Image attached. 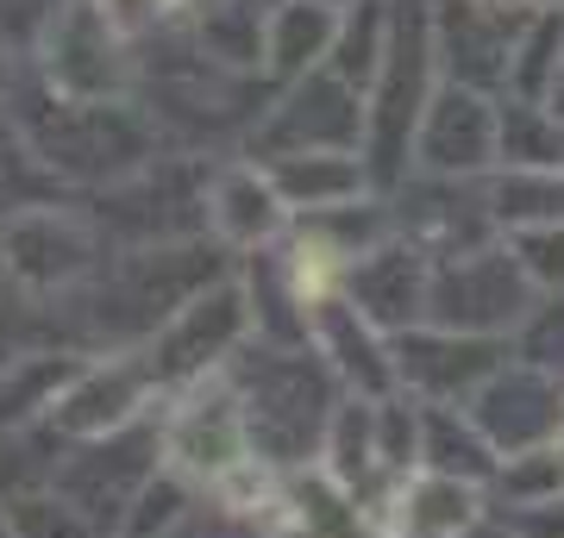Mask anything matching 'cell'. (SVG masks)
Wrapping results in <instances>:
<instances>
[{"instance_id":"obj_1","label":"cell","mask_w":564,"mask_h":538,"mask_svg":"<svg viewBox=\"0 0 564 538\" xmlns=\"http://www.w3.org/2000/svg\"><path fill=\"white\" fill-rule=\"evenodd\" d=\"M163 451H170V463H176V470H188V476L226 482L239 463H251V458H245V414L226 395L188 400V407L170 419Z\"/></svg>"},{"instance_id":"obj_2","label":"cell","mask_w":564,"mask_h":538,"mask_svg":"<svg viewBox=\"0 0 564 538\" xmlns=\"http://www.w3.org/2000/svg\"><path fill=\"white\" fill-rule=\"evenodd\" d=\"M239 326H245V314H239V295H232V288L188 300V307L170 319V332H163V344H158V376H188V370L214 363L226 344L239 339Z\"/></svg>"},{"instance_id":"obj_3","label":"cell","mask_w":564,"mask_h":538,"mask_svg":"<svg viewBox=\"0 0 564 538\" xmlns=\"http://www.w3.org/2000/svg\"><path fill=\"white\" fill-rule=\"evenodd\" d=\"M489 139H496V125H489L484 100L477 95H445L433 113H426V132H421V157L433 169H470V163L489 157Z\"/></svg>"},{"instance_id":"obj_4","label":"cell","mask_w":564,"mask_h":538,"mask_svg":"<svg viewBox=\"0 0 564 538\" xmlns=\"http://www.w3.org/2000/svg\"><path fill=\"white\" fill-rule=\"evenodd\" d=\"M63 419V432H120L139 414V376L113 370V376H76V388L51 407Z\"/></svg>"},{"instance_id":"obj_5","label":"cell","mask_w":564,"mask_h":538,"mask_svg":"<svg viewBox=\"0 0 564 538\" xmlns=\"http://www.w3.org/2000/svg\"><path fill=\"white\" fill-rule=\"evenodd\" d=\"M402 538H458L470 526V488L458 476H421L395 514Z\"/></svg>"},{"instance_id":"obj_6","label":"cell","mask_w":564,"mask_h":538,"mask_svg":"<svg viewBox=\"0 0 564 538\" xmlns=\"http://www.w3.org/2000/svg\"><path fill=\"white\" fill-rule=\"evenodd\" d=\"M76 363L69 358H20L0 376V426H20L39 407H57V388H76Z\"/></svg>"},{"instance_id":"obj_7","label":"cell","mask_w":564,"mask_h":538,"mask_svg":"<svg viewBox=\"0 0 564 538\" xmlns=\"http://www.w3.org/2000/svg\"><path fill=\"white\" fill-rule=\"evenodd\" d=\"M276 195L295 207H339L345 195H358V169L345 163V151H307L276 169Z\"/></svg>"},{"instance_id":"obj_8","label":"cell","mask_w":564,"mask_h":538,"mask_svg":"<svg viewBox=\"0 0 564 538\" xmlns=\"http://www.w3.org/2000/svg\"><path fill=\"white\" fill-rule=\"evenodd\" d=\"M358 307L370 319H402L421 307V263H408V251H383L358 270Z\"/></svg>"},{"instance_id":"obj_9","label":"cell","mask_w":564,"mask_h":538,"mask_svg":"<svg viewBox=\"0 0 564 538\" xmlns=\"http://www.w3.org/2000/svg\"><path fill=\"white\" fill-rule=\"evenodd\" d=\"M214 220H220L226 239H263L270 226H276V182L251 176V169H239V176L220 182V195H214Z\"/></svg>"},{"instance_id":"obj_10","label":"cell","mask_w":564,"mask_h":538,"mask_svg":"<svg viewBox=\"0 0 564 538\" xmlns=\"http://www.w3.org/2000/svg\"><path fill=\"white\" fill-rule=\"evenodd\" d=\"M326 44H333V13L314 7V0L282 7L276 25H270V63H276L282 76H289V69H302V63H314Z\"/></svg>"},{"instance_id":"obj_11","label":"cell","mask_w":564,"mask_h":538,"mask_svg":"<svg viewBox=\"0 0 564 538\" xmlns=\"http://www.w3.org/2000/svg\"><path fill=\"white\" fill-rule=\"evenodd\" d=\"M484 276H489V263H458V276H445V288H440V300H470L464 307V319H496V314H521L514 300H521V282H514V270H508L502 282H489L484 288Z\"/></svg>"},{"instance_id":"obj_12","label":"cell","mask_w":564,"mask_h":538,"mask_svg":"<svg viewBox=\"0 0 564 538\" xmlns=\"http://www.w3.org/2000/svg\"><path fill=\"white\" fill-rule=\"evenodd\" d=\"M333 444H339V463H333V482H339V488H351V482L370 470V458H383V451L370 444V414H364V407H345L339 414V439Z\"/></svg>"},{"instance_id":"obj_13","label":"cell","mask_w":564,"mask_h":538,"mask_svg":"<svg viewBox=\"0 0 564 538\" xmlns=\"http://www.w3.org/2000/svg\"><path fill=\"white\" fill-rule=\"evenodd\" d=\"M521 263L540 282H564V232H527V239H521Z\"/></svg>"},{"instance_id":"obj_14","label":"cell","mask_w":564,"mask_h":538,"mask_svg":"<svg viewBox=\"0 0 564 538\" xmlns=\"http://www.w3.org/2000/svg\"><path fill=\"white\" fill-rule=\"evenodd\" d=\"M170 519H176V482H144L139 488V514H132V532H151V526H170Z\"/></svg>"},{"instance_id":"obj_15","label":"cell","mask_w":564,"mask_h":538,"mask_svg":"<svg viewBox=\"0 0 564 538\" xmlns=\"http://www.w3.org/2000/svg\"><path fill=\"white\" fill-rule=\"evenodd\" d=\"M170 7H182V0H107V13L113 20H139V13H170Z\"/></svg>"},{"instance_id":"obj_16","label":"cell","mask_w":564,"mask_h":538,"mask_svg":"<svg viewBox=\"0 0 564 538\" xmlns=\"http://www.w3.org/2000/svg\"><path fill=\"white\" fill-rule=\"evenodd\" d=\"M552 113H564V57H558V76H552Z\"/></svg>"},{"instance_id":"obj_17","label":"cell","mask_w":564,"mask_h":538,"mask_svg":"<svg viewBox=\"0 0 564 538\" xmlns=\"http://www.w3.org/2000/svg\"><path fill=\"white\" fill-rule=\"evenodd\" d=\"M477 7H496V13H508V7H521V0H477Z\"/></svg>"},{"instance_id":"obj_18","label":"cell","mask_w":564,"mask_h":538,"mask_svg":"<svg viewBox=\"0 0 564 538\" xmlns=\"http://www.w3.org/2000/svg\"><path fill=\"white\" fill-rule=\"evenodd\" d=\"M558 458H564V426H558Z\"/></svg>"},{"instance_id":"obj_19","label":"cell","mask_w":564,"mask_h":538,"mask_svg":"<svg viewBox=\"0 0 564 538\" xmlns=\"http://www.w3.org/2000/svg\"><path fill=\"white\" fill-rule=\"evenodd\" d=\"M0 538H13V532H7V519H0Z\"/></svg>"},{"instance_id":"obj_20","label":"cell","mask_w":564,"mask_h":538,"mask_svg":"<svg viewBox=\"0 0 564 538\" xmlns=\"http://www.w3.org/2000/svg\"><path fill=\"white\" fill-rule=\"evenodd\" d=\"M558 7H564V0H558Z\"/></svg>"}]
</instances>
